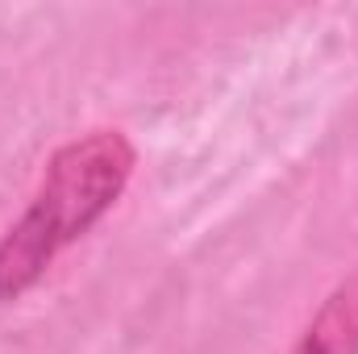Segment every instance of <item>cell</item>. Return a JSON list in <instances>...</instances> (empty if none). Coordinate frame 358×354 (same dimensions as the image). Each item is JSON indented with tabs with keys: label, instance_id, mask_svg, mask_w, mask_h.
Here are the masks:
<instances>
[{
	"label": "cell",
	"instance_id": "2",
	"mask_svg": "<svg viewBox=\"0 0 358 354\" xmlns=\"http://www.w3.org/2000/svg\"><path fill=\"white\" fill-rule=\"evenodd\" d=\"M292 354H358V267L321 300Z\"/></svg>",
	"mask_w": 358,
	"mask_h": 354
},
{
	"label": "cell",
	"instance_id": "1",
	"mask_svg": "<svg viewBox=\"0 0 358 354\" xmlns=\"http://www.w3.org/2000/svg\"><path fill=\"white\" fill-rule=\"evenodd\" d=\"M134 167L138 150L121 129L80 134L50 155L25 213L0 238V309L34 292L55 259L113 213Z\"/></svg>",
	"mask_w": 358,
	"mask_h": 354
}]
</instances>
